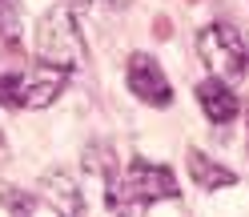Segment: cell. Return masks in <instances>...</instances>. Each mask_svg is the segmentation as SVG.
<instances>
[{"label": "cell", "instance_id": "52a82bcc", "mask_svg": "<svg viewBox=\"0 0 249 217\" xmlns=\"http://www.w3.org/2000/svg\"><path fill=\"white\" fill-rule=\"evenodd\" d=\"M185 169H189V181H197L201 189H233V185H237V173H233L229 165L205 157L201 149L185 153Z\"/></svg>", "mask_w": 249, "mask_h": 217}, {"label": "cell", "instance_id": "30bf717a", "mask_svg": "<svg viewBox=\"0 0 249 217\" xmlns=\"http://www.w3.org/2000/svg\"><path fill=\"white\" fill-rule=\"evenodd\" d=\"M0 205L12 209V213H49V205H44L40 197H33V193H17V189H0Z\"/></svg>", "mask_w": 249, "mask_h": 217}, {"label": "cell", "instance_id": "4fadbf2b", "mask_svg": "<svg viewBox=\"0 0 249 217\" xmlns=\"http://www.w3.org/2000/svg\"><path fill=\"white\" fill-rule=\"evenodd\" d=\"M0 161H8V145H4V137H0Z\"/></svg>", "mask_w": 249, "mask_h": 217}, {"label": "cell", "instance_id": "e0dca14e", "mask_svg": "<svg viewBox=\"0 0 249 217\" xmlns=\"http://www.w3.org/2000/svg\"><path fill=\"white\" fill-rule=\"evenodd\" d=\"M189 4H197V0H189Z\"/></svg>", "mask_w": 249, "mask_h": 217}, {"label": "cell", "instance_id": "8992f818", "mask_svg": "<svg viewBox=\"0 0 249 217\" xmlns=\"http://www.w3.org/2000/svg\"><path fill=\"white\" fill-rule=\"evenodd\" d=\"M197 101H201V113H205L213 125H229L233 117L241 113V101H237V92H233L221 76H205V81L197 85Z\"/></svg>", "mask_w": 249, "mask_h": 217}, {"label": "cell", "instance_id": "8fae6325", "mask_svg": "<svg viewBox=\"0 0 249 217\" xmlns=\"http://www.w3.org/2000/svg\"><path fill=\"white\" fill-rule=\"evenodd\" d=\"M17 12H20V0H0V36H12V28H17Z\"/></svg>", "mask_w": 249, "mask_h": 217}, {"label": "cell", "instance_id": "5b68a950", "mask_svg": "<svg viewBox=\"0 0 249 217\" xmlns=\"http://www.w3.org/2000/svg\"><path fill=\"white\" fill-rule=\"evenodd\" d=\"M69 85V69L44 65L36 60L33 72H24V92H20V108H49Z\"/></svg>", "mask_w": 249, "mask_h": 217}, {"label": "cell", "instance_id": "5bb4252c", "mask_svg": "<svg viewBox=\"0 0 249 217\" xmlns=\"http://www.w3.org/2000/svg\"><path fill=\"white\" fill-rule=\"evenodd\" d=\"M69 4H72V8H89V0H69Z\"/></svg>", "mask_w": 249, "mask_h": 217}, {"label": "cell", "instance_id": "ba28073f", "mask_svg": "<svg viewBox=\"0 0 249 217\" xmlns=\"http://www.w3.org/2000/svg\"><path fill=\"white\" fill-rule=\"evenodd\" d=\"M40 189H44V197H49L44 205H49L53 213H85V197H81L76 181L65 173V169H56V173H44Z\"/></svg>", "mask_w": 249, "mask_h": 217}, {"label": "cell", "instance_id": "6da1fadb", "mask_svg": "<svg viewBox=\"0 0 249 217\" xmlns=\"http://www.w3.org/2000/svg\"><path fill=\"white\" fill-rule=\"evenodd\" d=\"M36 60L56 69H76L85 60V36H81V20L76 12L56 4L36 20Z\"/></svg>", "mask_w": 249, "mask_h": 217}, {"label": "cell", "instance_id": "2e32d148", "mask_svg": "<svg viewBox=\"0 0 249 217\" xmlns=\"http://www.w3.org/2000/svg\"><path fill=\"white\" fill-rule=\"evenodd\" d=\"M245 69H249V44H245Z\"/></svg>", "mask_w": 249, "mask_h": 217}, {"label": "cell", "instance_id": "9c48e42d", "mask_svg": "<svg viewBox=\"0 0 249 217\" xmlns=\"http://www.w3.org/2000/svg\"><path fill=\"white\" fill-rule=\"evenodd\" d=\"M85 173H97L105 185H108V193H105V205L113 201V193H117V149H108L105 141H92L89 145V153H85Z\"/></svg>", "mask_w": 249, "mask_h": 217}, {"label": "cell", "instance_id": "9a60e30c", "mask_svg": "<svg viewBox=\"0 0 249 217\" xmlns=\"http://www.w3.org/2000/svg\"><path fill=\"white\" fill-rule=\"evenodd\" d=\"M105 4H113V8H117V4H129V0H105Z\"/></svg>", "mask_w": 249, "mask_h": 217}, {"label": "cell", "instance_id": "3957f363", "mask_svg": "<svg viewBox=\"0 0 249 217\" xmlns=\"http://www.w3.org/2000/svg\"><path fill=\"white\" fill-rule=\"evenodd\" d=\"M197 56H201V65H205L209 72L233 76V72L245 69V40H241V33L233 24L217 20V24H209V28L197 33Z\"/></svg>", "mask_w": 249, "mask_h": 217}, {"label": "cell", "instance_id": "7a4b0ae2", "mask_svg": "<svg viewBox=\"0 0 249 217\" xmlns=\"http://www.w3.org/2000/svg\"><path fill=\"white\" fill-rule=\"evenodd\" d=\"M181 185L169 165H153L145 157H137L124 169V181H117V193L108 201V209H141V205H157V201H177Z\"/></svg>", "mask_w": 249, "mask_h": 217}, {"label": "cell", "instance_id": "7c38bea8", "mask_svg": "<svg viewBox=\"0 0 249 217\" xmlns=\"http://www.w3.org/2000/svg\"><path fill=\"white\" fill-rule=\"evenodd\" d=\"M157 36H169V17H157Z\"/></svg>", "mask_w": 249, "mask_h": 217}, {"label": "cell", "instance_id": "277c9868", "mask_svg": "<svg viewBox=\"0 0 249 217\" xmlns=\"http://www.w3.org/2000/svg\"><path fill=\"white\" fill-rule=\"evenodd\" d=\"M124 81H129V92L137 101H145L153 108H169L173 105V85H169L161 60L153 53H133L129 69H124Z\"/></svg>", "mask_w": 249, "mask_h": 217}]
</instances>
